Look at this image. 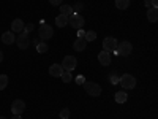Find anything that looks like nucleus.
<instances>
[{"instance_id": "obj_29", "label": "nucleus", "mask_w": 158, "mask_h": 119, "mask_svg": "<svg viewBox=\"0 0 158 119\" xmlns=\"http://www.w3.org/2000/svg\"><path fill=\"white\" fill-rule=\"evenodd\" d=\"M84 35H85V32H84L82 29H79V30H77V38H84Z\"/></svg>"}, {"instance_id": "obj_7", "label": "nucleus", "mask_w": 158, "mask_h": 119, "mask_svg": "<svg viewBox=\"0 0 158 119\" xmlns=\"http://www.w3.org/2000/svg\"><path fill=\"white\" fill-rule=\"evenodd\" d=\"M29 43H30L29 33L21 32V35H18V38H16V45H18V48H21V49H27V48H29Z\"/></svg>"}, {"instance_id": "obj_22", "label": "nucleus", "mask_w": 158, "mask_h": 119, "mask_svg": "<svg viewBox=\"0 0 158 119\" xmlns=\"http://www.w3.org/2000/svg\"><path fill=\"white\" fill-rule=\"evenodd\" d=\"M48 49H49V46H48L44 42H41V43L36 46V51L40 52V54H44V52H48Z\"/></svg>"}, {"instance_id": "obj_3", "label": "nucleus", "mask_w": 158, "mask_h": 119, "mask_svg": "<svg viewBox=\"0 0 158 119\" xmlns=\"http://www.w3.org/2000/svg\"><path fill=\"white\" fill-rule=\"evenodd\" d=\"M68 24L71 25L73 29H76V30L82 29V25H84V16L79 15V13H73V15L68 16Z\"/></svg>"}, {"instance_id": "obj_4", "label": "nucleus", "mask_w": 158, "mask_h": 119, "mask_svg": "<svg viewBox=\"0 0 158 119\" xmlns=\"http://www.w3.org/2000/svg\"><path fill=\"white\" fill-rule=\"evenodd\" d=\"M84 89H85V92L89 95H92V97H98L100 94H101V87L97 84V83H92V81H85L84 84Z\"/></svg>"}, {"instance_id": "obj_27", "label": "nucleus", "mask_w": 158, "mask_h": 119, "mask_svg": "<svg viewBox=\"0 0 158 119\" xmlns=\"http://www.w3.org/2000/svg\"><path fill=\"white\" fill-rule=\"evenodd\" d=\"M74 81H76V84L82 86V84L85 83V79H84V76H81V75H79V76H76V79H74Z\"/></svg>"}, {"instance_id": "obj_32", "label": "nucleus", "mask_w": 158, "mask_h": 119, "mask_svg": "<svg viewBox=\"0 0 158 119\" xmlns=\"http://www.w3.org/2000/svg\"><path fill=\"white\" fill-rule=\"evenodd\" d=\"M13 119H22V117H21V114H15V116H13Z\"/></svg>"}, {"instance_id": "obj_8", "label": "nucleus", "mask_w": 158, "mask_h": 119, "mask_svg": "<svg viewBox=\"0 0 158 119\" xmlns=\"http://www.w3.org/2000/svg\"><path fill=\"white\" fill-rule=\"evenodd\" d=\"M115 48H117V40L115 38L106 37V38L103 40V51L111 52V51H115Z\"/></svg>"}, {"instance_id": "obj_28", "label": "nucleus", "mask_w": 158, "mask_h": 119, "mask_svg": "<svg viewBox=\"0 0 158 119\" xmlns=\"http://www.w3.org/2000/svg\"><path fill=\"white\" fill-rule=\"evenodd\" d=\"M49 3H51V5H54V7H57V5L62 3V0H49Z\"/></svg>"}, {"instance_id": "obj_19", "label": "nucleus", "mask_w": 158, "mask_h": 119, "mask_svg": "<svg viewBox=\"0 0 158 119\" xmlns=\"http://www.w3.org/2000/svg\"><path fill=\"white\" fill-rule=\"evenodd\" d=\"M108 79H109V83H111V84H118V81H120V76H118L117 72H112V73H109Z\"/></svg>"}, {"instance_id": "obj_12", "label": "nucleus", "mask_w": 158, "mask_h": 119, "mask_svg": "<svg viewBox=\"0 0 158 119\" xmlns=\"http://www.w3.org/2000/svg\"><path fill=\"white\" fill-rule=\"evenodd\" d=\"M98 60H100V64L101 65H109L111 64V52H108V51H101V52H98Z\"/></svg>"}, {"instance_id": "obj_1", "label": "nucleus", "mask_w": 158, "mask_h": 119, "mask_svg": "<svg viewBox=\"0 0 158 119\" xmlns=\"http://www.w3.org/2000/svg\"><path fill=\"white\" fill-rule=\"evenodd\" d=\"M52 35H54V29L51 27V25L48 24H41L38 29V38L41 40V42H46V40L52 38Z\"/></svg>"}, {"instance_id": "obj_23", "label": "nucleus", "mask_w": 158, "mask_h": 119, "mask_svg": "<svg viewBox=\"0 0 158 119\" xmlns=\"http://www.w3.org/2000/svg\"><path fill=\"white\" fill-rule=\"evenodd\" d=\"M8 86V76L6 75H0V90H3Z\"/></svg>"}, {"instance_id": "obj_20", "label": "nucleus", "mask_w": 158, "mask_h": 119, "mask_svg": "<svg viewBox=\"0 0 158 119\" xmlns=\"http://www.w3.org/2000/svg\"><path fill=\"white\" fill-rule=\"evenodd\" d=\"M115 7L118 10H127L130 7V0H115Z\"/></svg>"}, {"instance_id": "obj_16", "label": "nucleus", "mask_w": 158, "mask_h": 119, "mask_svg": "<svg viewBox=\"0 0 158 119\" xmlns=\"http://www.w3.org/2000/svg\"><path fill=\"white\" fill-rule=\"evenodd\" d=\"M127 100H128V95H127L125 90H118L117 94H115V102L117 103H125Z\"/></svg>"}, {"instance_id": "obj_24", "label": "nucleus", "mask_w": 158, "mask_h": 119, "mask_svg": "<svg viewBox=\"0 0 158 119\" xmlns=\"http://www.w3.org/2000/svg\"><path fill=\"white\" fill-rule=\"evenodd\" d=\"M60 78H62V81H63V83H70L73 76H71V73H70V72H63Z\"/></svg>"}, {"instance_id": "obj_26", "label": "nucleus", "mask_w": 158, "mask_h": 119, "mask_svg": "<svg viewBox=\"0 0 158 119\" xmlns=\"http://www.w3.org/2000/svg\"><path fill=\"white\" fill-rule=\"evenodd\" d=\"M33 29H35V25H33V24H25V25H24V32H25V33L32 32Z\"/></svg>"}, {"instance_id": "obj_25", "label": "nucleus", "mask_w": 158, "mask_h": 119, "mask_svg": "<svg viewBox=\"0 0 158 119\" xmlns=\"http://www.w3.org/2000/svg\"><path fill=\"white\" fill-rule=\"evenodd\" d=\"M70 117V110L68 108H63L60 111V119H68Z\"/></svg>"}, {"instance_id": "obj_6", "label": "nucleus", "mask_w": 158, "mask_h": 119, "mask_svg": "<svg viewBox=\"0 0 158 119\" xmlns=\"http://www.w3.org/2000/svg\"><path fill=\"white\" fill-rule=\"evenodd\" d=\"M118 84H122L123 89H133V87L136 86V78H135L133 75L127 73V75L120 76V81H118Z\"/></svg>"}, {"instance_id": "obj_10", "label": "nucleus", "mask_w": 158, "mask_h": 119, "mask_svg": "<svg viewBox=\"0 0 158 119\" xmlns=\"http://www.w3.org/2000/svg\"><path fill=\"white\" fill-rule=\"evenodd\" d=\"M24 22H22V19H15V21H13L11 22V32L13 33H21V32H24Z\"/></svg>"}, {"instance_id": "obj_33", "label": "nucleus", "mask_w": 158, "mask_h": 119, "mask_svg": "<svg viewBox=\"0 0 158 119\" xmlns=\"http://www.w3.org/2000/svg\"><path fill=\"white\" fill-rule=\"evenodd\" d=\"M2 60H3V52L0 51V62H2Z\"/></svg>"}, {"instance_id": "obj_13", "label": "nucleus", "mask_w": 158, "mask_h": 119, "mask_svg": "<svg viewBox=\"0 0 158 119\" xmlns=\"http://www.w3.org/2000/svg\"><path fill=\"white\" fill-rule=\"evenodd\" d=\"M2 42L5 43V45H13L16 42V35L13 33V32H5L3 35H2Z\"/></svg>"}, {"instance_id": "obj_17", "label": "nucleus", "mask_w": 158, "mask_h": 119, "mask_svg": "<svg viewBox=\"0 0 158 119\" xmlns=\"http://www.w3.org/2000/svg\"><path fill=\"white\" fill-rule=\"evenodd\" d=\"M56 24L59 27H65V25H68V16H63V15H59L56 18Z\"/></svg>"}, {"instance_id": "obj_11", "label": "nucleus", "mask_w": 158, "mask_h": 119, "mask_svg": "<svg viewBox=\"0 0 158 119\" xmlns=\"http://www.w3.org/2000/svg\"><path fill=\"white\" fill-rule=\"evenodd\" d=\"M63 72L65 70L62 68L60 64H52L51 67H49V73H51V76H54V78H60Z\"/></svg>"}, {"instance_id": "obj_30", "label": "nucleus", "mask_w": 158, "mask_h": 119, "mask_svg": "<svg viewBox=\"0 0 158 119\" xmlns=\"http://www.w3.org/2000/svg\"><path fill=\"white\" fill-rule=\"evenodd\" d=\"M150 5L152 8H158V0H150Z\"/></svg>"}, {"instance_id": "obj_14", "label": "nucleus", "mask_w": 158, "mask_h": 119, "mask_svg": "<svg viewBox=\"0 0 158 119\" xmlns=\"http://www.w3.org/2000/svg\"><path fill=\"white\" fill-rule=\"evenodd\" d=\"M147 19H149V22H156V19H158V8H149L147 10Z\"/></svg>"}, {"instance_id": "obj_34", "label": "nucleus", "mask_w": 158, "mask_h": 119, "mask_svg": "<svg viewBox=\"0 0 158 119\" xmlns=\"http://www.w3.org/2000/svg\"><path fill=\"white\" fill-rule=\"evenodd\" d=\"M0 119H6V117H5V116H0Z\"/></svg>"}, {"instance_id": "obj_2", "label": "nucleus", "mask_w": 158, "mask_h": 119, "mask_svg": "<svg viewBox=\"0 0 158 119\" xmlns=\"http://www.w3.org/2000/svg\"><path fill=\"white\" fill-rule=\"evenodd\" d=\"M131 51H133V46H131L130 42H120V43H117V48L112 52H115V54L125 57V56H130L131 54Z\"/></svg>"}, {"instance_id": "obj_21", "label": "nucleus", "mask_w": 158, "mask_h": 119, "mask_svg": "<svg viewBox=\"0 0 158 119\" xmlns=\"http://www.w3.org/2000/svg\"><path fill=\"white\" fill-rule=\"evenodd\" d=\"M84 40H85L87 43H89V42H94V40H97V33H95L94 30H89V32H85Z\"/></svg>"}, {"instance_id": "obj_5", "label": "nucleus", "mask_w": 158, "mask_h": 119, "mask_svg": "<svg viewBox=\"0 0 158 119\" xmlns=\"http://www.w3.org/2000/svg\"><path fill=\"white\" fill-rule=\"evenodd\" d=\"M77 65V59L73 57V56H65L63 60H62V68L65 72H73Z\"/></svg>"}, {"instance_id": "obj_9", "label": "nucleus", "mask_w": 158, "mask_h": 119, "mask_svg": "<svg viewBox=\"0 0 158 119\" xmlns=\"http://www.w3.org/2000/svg\"><path fill=\"white\" fill-rule=\"evenodd\" d=\"M25 110V103H24V100H15L11 103V111H13V114H21L22 111Z\"/></svg>"}, {"instance_id": "obj_18", "label": "nucleus", "mask_w": 158, "mask_h": 119, "mask_svg": "<svg viewBox=\"0 0 158 119\" xmlns=\"http://www.w3.org/2000/svg\"><path fill=\"white\" fill-rule=\"evenodd\" d=\"M60 15H63V16L73 15V7H70V5H62V7H60Z\"/></svg>"}, {"instance_id": "obj_15", "label": "nucleus", "mask_w": 158, "mask_h": 119, "mask_svg": "<svg viewBox=\"0 0 158 119\" xmlns=\"http://www.w3.org/2000/svg\"><path fill=\"white\" fill-rule=\"evenodd\" d=\"M85 46H87V42H85L84 38H77L76 42H74V45H73V48H74L76 51H84Z\"/></svg>"}, {"instance_id": "obj_31", "label": "nucleus", "mask_w": 158, "mask_h": 119, "mask_svg": "<svg viewBox=\"0 0 158 119\" xmlns=\"http://www.w3.org/2000/svg\"><path fill=\"white\" fill-rule=\"evenodd\" d=\"M40 43H41V40H40V38H35V40H33V46H35V48H36Z\"/></svg>"}]
</instances>
